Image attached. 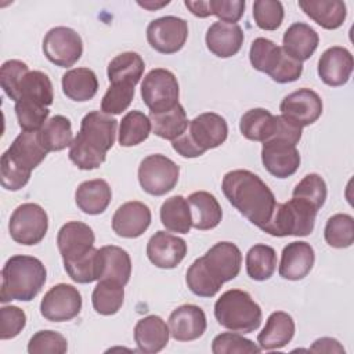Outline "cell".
I'll use <instances>...</instances> for the list:
<instances>
[{"instance_id":"6da1fadb","label":"cell","mask_w":354,"mask_h":354,"mask_svg":"<svg viewBox=\"0 0 354 354\" xmlns=\"http://www.w3.org/2000/svg\"><path fill=\"white\" fill-rule=\"evenodd\" d=\"M221 189L228 202L260 230L267 225L278 203L268 185L243 169L228 171L223 177Z\"/></svg>"},{"instance_id":"7a4b0ae2","label":"cell","mask_w":354,"mask_h":354,"mask_svg":"<svg viewBox=\"0 0 354 354\" xmlns=\"http://www.w3.org/2000/svg\"><path fill=\"white\" fill-rule=\"evenodd\" d=\"M116 127L118 120L104 112L93 111L84 115L80 130L69 147V159L80 170L98 169L115 142Z\"/></svg>"},{"instance_id":"3957f363","label":"cell","mask_w":354,"mask_h":354,"mask_svg":"<svg viewBox=\"0 0 354 354\" xmlns=\"http://www.w3.org/2000/svg\"><path fill=\"white\" fill-rule=\"evenodd\" d=\"M39 131H22L11 142L10 148L1 155L0 177L3 188L18 191L24 188L33 169H36L47 156Z\"/></svg>"},{"instance_id":"277c9868","label":"cell","mask_w":354,"mask_h":354,"mask_svg":"<svg viewBox=\"0 0 354 354\" xmlns=\"http://www.w3.org/2000/svg\"><path fill=\"white\" fill-rule=\"evenodd\" d=\"M46 279L47 270L37 257L26 254L11 256L1 270L0 301H30L39 295Z\"/></svg>"},{"instance_id":"5b68a950","label":"cell","mask_w":354,"mask_h":354,"mask_svg":"<svg viewBox=\"0 0 354 354\" xmlns=\"http://www.w3.org/2000/svg\"><path fill=\"white\" fill-rule=\"evenodd\" d=\"M228 136L225 119L214 112H205L188 122L187 130L174 141L173 149L183 158H198L220 147Z\"/></svg>"},{"instance_id":"8992f818","label":"cell","mask_w":354,"mask_h":354,"mask_svg":"<svg viewBox=\"0 0 354 354\" xmlns=\"http://www.w3.org/2000/svg\"><path fill=\"white\" fill-rule=\"evenodd\" d=\"M217 322L232 332L252 333L259 329L263 318L260 306L252 296L241 289L224 292L214 304Z\"/></svg>"},{"instance_id":"52a82bcc","label":"cell","mask_w":354,"mask_h":354,"mask_svg":"<svg viewBox=\"0 0 354 354\" xmlns=\"http://www.w3.org/2000/svg\"><path fill=\"white\" fill-rule=\"evenodd\" d=\"M317 212L310 203L292 198L285 203H277L274 213L261 230L272 236H307L313 232Z\"/></svg>"},{"instance_id":"ba28073f","label":"cell","mask_w":354,"mask_h":354,"mask_svg":"<svg viewBox=\"0 0 354 354\" xmlns=\"http://www.w3.org/2000/svg\"><path fill=\"white\" fill-rule=\"evenodd\" d=\"M180 167L176 162L162 153L144 158L138 166V181L141 188L155 196L170 192L178 181Z\"/></svg>"},{"instance_id":"9c48e42d","label":"cell","mask_w":354,"mask_h":354,"mask_svg":"<svg viewBox=\"0 0 354 354\" xmlns=\"http://www.w3.org/2000/svg\"><path fill=\"white\" fill-rule=\"evenodd\" d=\"M48 230L46 210L37 203H22L11 214L8 231L11 238L21 245L32 246L43 241Z\"/></svg>"},{"instance_id":"30bf717a","label":"cell","mask_w":354,"mask_h":354,"mask_svg":"<svg viewBox=\"0 0 354 354\" xmlns=\"http://www.w3.org/2000/svg\"><path fill=\"white\" fill-rule=\"evenodd\" d=\"M178 82L173 72L155 68L149 71L141 83V97L151 112H163L178 104Z\"/></svg>"},{"instance_id":"8fae6325","label":"cell","mask_w":354,"mask_h":354,"mask_svg":"<svg viewBox=\"0 0 354 354\" xmlns=\"http://www.w3.org/2000/svg\"><path fill=\"white\" fill-rule=\"evenodd\" d=\"M43 53L54 65L69 68L80 59L83 41L80 35L72 28L55 26L50 29L43 39Z\"/></svg>"},{"instance_id":"7c38bea8","label":"cell","mask_w":354,"mask_h":354,"mask_svg":"<svg viewBox=\"0 0 354 354\" xmlns=\"http://www.w3.org/2000/svg\"><path fill=\"white\" fill-rule=\"evenodd\" d=\"M188 37V24L174 15H166L149 22L147 40L149 46L160 54H174L180 51Z\"/></svg>"},{"instance_id":"4fadbf2b","label":"cell","mask_w":354,"mask_h":354,"mask_svg":"<svg viewBox=\"0 0 354 354\" xmlns=\"http://www.w3.org/2000/svg\"><path fill=\"white\" fill-rule=\"evenodd\" d=\"M82 310V295L73 285H54L41 299L40 313L51 322L71 321Z\"/></svg>"},{"instance_id":"5bb4252c","label":"cell","mask_w":354,"mask_h":354,"mask_svg":"<svg viewBox=\"0 0 354 354\" xmlns=\"http://www.w3.org/2000/svg\"><path fill=\"white\" fill-rule=\"evenodd\" d=\"M261 162L266 170L274 177L288 178L297 171L300 153L296 145L285 140L270 138L263 142Z\"/></svg>"},{"instance_id":"9a60e30c","label":"cell","mask_w":354,"mask_h":354,"mask_svg":"<svg viewBox=\"0 0 354 354\" xmlns=\"http://www.w3.org/2000/svg\"><path fill=\"white\" fill-rule=\"evenodd\" d=\"M279 111L281 115L300 127L310 126L317 122L322 113V100L315 91L303 87L288 94L282 100Z\"/></svg>"},{"instance_id":"2e32d148","label":"cell","mask_w":354,"mask_h":354,"mask_svg":"<svg viewBox=\"0 0 354 354\" xmlns=\"http://www.w3.org/2000/svg\"><path fill=\"white\" fill-rule=\"evenodd\" d=\"M201 259L207 271L221 283L236 278L242 266V253L232 242L213 245Z\"/></svg>"},{"instance_id":"e0dca14e","label":"cell","mask_w":354,"mask_h":354,"mask_svg":"<svg viewBox=\"0 0 354 354\" xmlns=\"http://www.w3.org/2000/svg\"><path fill=\"white\" fill-rule=\"evenodd\" d=\"M185 254V241L166 231H156L147 243V256L158 268H174L184 260Z\"/></svg>"},{"instance_id":"ac0fdd59","label":"cell","mask_w":354,"mask_h":354,"mask_svg":"<svg viewBox=\"0 0 354 354\" xmlns=\"http://www.w3.org/2000/svg\"><path fill=\"white\" fill-rule=\"evenodd\" d=\"M207 326L205 311L195 304L178 306L169 317L170 336L177 342L199 339Z\"/></svg>"},{"instance_id":"d6986e66","label":"cell","mask_w":354,"mask_h":354,"mask_svg":"<svg viewBox=\"0 0 354 354\" xmlns=\"http://www.w3.org/2000/svg\"><path fill=\"white\" fill-rule=\"evenodd\" d=\"M354 68V59L351 53L340 46L326 48L318 59V76L330 86L339 87L348 82Z\"/></svg>"},{"instance_id":"ffe728a7","label":"cell","mask_w":354,"mask_h":354,"mask_svg":"<svg viewBox=\"0 0 354 354\" xmlns=\"http://www.w3.org/2000/svg\"><path fill=\"white\" fill-rule=\"evenodd\" d=\"M94 232L82 221L65 223L57 235V246L62 261L75 260L94 248Z\"/></svg>"},{"instance_id":"44dd1931","label":"cell","mask_w":354,"mask_h":354,"mask_svg":"<svg viewBox=\"0 0 354 354\" xmlns=\"http://www.w3.org/2000/svg\"><path fill=\"white\" fill-rule=\"evenodd\" d=\"M152 214L149 207L138 201H130L118 207L112 217V230L122 238H138L149 227Z\"/></svg>"},{"instance_id":"7402d4cb","label":"cell","mask_w":354,"mask_h":354,"mask_svg":"<svg viewBox=\"0 0 354 354\" xmlns=\"http://www.w3.org/2000/svg\"><path fill=\"white\" fill-rule=\"evenodd\" d=\"M314 261L313 246L304 241H295L283 248L278 271L283 279L300 281L310 274Z\"/></svg>"},{"instance_id":"603a6c76","label":"cell","mask_w":354,"mask_h":354,"mask_svg":"<svg viewBox=\"0 0 354 354\" xmlns=\"http://www.w3.org/2000/svg\"><path fill=\"white\" fill-rule=\"evenodd\" d=\"M243 30L238 24L217 21L206 32V46L210 53L220 58H230L239 53L243 44Z\"/></svg>"},{"instance_id":"cb8c5ba5","label":"cell","mask_w":354,"mask_h":354,"mask_svg":"<svg viewBox=\"0 0 354 354\" xmlns=\"http://www.w3.org/2000/svg\"><path fill=\"white\" fill-rule=\"evenodd\" d=\"M170 330L159 315H147L134 326V342L141 353L153 354L163 350L169 343Z\"/></svg>"},{"instance_id":"d4e9b609","label":"cell","mask_w":354,"mask_h":354,"mask_svg":"<svg viewBox=\"0 0 354 354\" xmlns=\"http://www.w3.org/2000/svg\"><path fill=\"white\" fill-rule=\"evenodd\" d=\"M319 43L318 33L304 22L292 24L283 33L282 48L293 59L303 62L317 50Z\"/></svg>"},{"instance_id":"484cf974","label":"cell","mask_w":354,"mask_h":354,"mask_svg":"<svg viewBox=\"0 0 354 354\" xmlns=\"http://www.w3.org/2000/svg\"><path fill=\"white\" fill-rule=\"evenodd\" d=\"M295 321L285 311H274L267 318L266 326L257 336L261 350H278L285 347L295 335Z\"/></svg>"},{"instance_id":"4316f807","label":"cell","mask_w":354,"mask_h":354,"mask_svg":"<svg viewBox=\"0 0 354 354\" xmlns=\"http://www.w3.org/2000/svg\"><path fill=\"white\" fill-rule=\"evenodd\" d=\"M112 199V191L109 184L102 178L87 180L79 184L75 192V201L77 207L91 216L101 214L106 210Z\"/></svg>"},{"instance_id":"83f0119b","label":"cell","mask_w":354,"mask_h":354,"mask_svg":"<svg viewBox=\"0 0 354 354\" xmlns=\"http://www.w3.org/2000/svg\"><path fill=\"white\" fill-rule=\"evenodd\" d=\"M187 201L191 209L194 228L206 231L213 230L220 224L223 210L214 195L207 191H196L192 192Z\"/></svg>"},{"instance_id":"f1b7e54d","label":"cell","mask_w":354,"mask_h":354,"mask_svg":"<svg viewBox=\"0 0 354 354\" xmlns=\"http://www.w3.org/2000/svg\"><path fill=\"white\" fill-rule=\"evenodd\" d=\"M98 253L100 279L115 281L124 286L131 277V259L129 253L115 245L102 246L98 249Z\"/></svg>"},{"instance_id":"f546056e","label":"cell","mask_w":354,"mask_h":354,"mask_svg":"<svg viewBox=\"0 0 354 354\" xmlns=\"http://www.w3.org/2000/svg\"><path fill=\"white\" fill-rule=\"evenodd\" d=\"M299 7L315 24L328 30L340 28L347 17L346 4L340 0H299Z\"/></svg>"},{"instance_id":"4dcf8cb0","label":"cell","mask_w":354,"mask_h":354,"mask_svg":"<svg viewBox=\"0 0 354 354\" xmlns=\"http://www.w3.org/2000/svg\"><path fill=\"white\" fill-rule=\"evenodd\" d=\"M62 91L64 94L77 102L91 100L98 91L97 75L88 68L69 69L62 75Z\"/></svg>"},{"instance_id":"1f68e13d","label":"cell","mask_w":354,"mask_h":354,"mask_svg":"<svg viewBox=\"0 0 354 354\" xmlns=\"http://www.w3.org/2000/svg\"><path fill=\"white\" fill-rule=\"evenodd\" d=\"M19 100H28L43 106H50L54 100L50 77L41 71H29L19 82L14 102Z\"/></svg>"},{"instance_id":"d6a6232c","label":"cell","mask_w":354,"mask_h":354,"mask_svg":"<svg viewBox=\"0 0 354 354\" xmlns=\"http://www.w3.org/2000/svg\"><path fill=\"white\" fill-rule=\"evenodd\" d=\"M145 69L144 59L134 51H126L116 55L108 65L109 83H124L136 86L142 77Z\"/></svg>"},{"instance_id":"836d02e7","label":"cell","mask_w":354,"mask_h":354,"mask_svg":"<svg viewBox=\"0 0 354 354\" xmlns=\"http://www.w3.org/2000/svg\"><path fill=\"white\" fill-rule=\"evenodd\" d=\"M148 118L152 124V131L158 137L170 141L178 138L188 127L187 112L180 102L163 112H149Z\"/></svg>"},{"instance_id":"e575fe53","label":"cell","mask_w":354,"mask_h":354,"mask_svg":"<svg viewBox=\"0 0 354 354\" xmlns=\"http://www.w3.org/2000/svg\"><path fill=\"white\" fill-rule=\"evenodd\" d=\"M275 124L277 119L270 111L264 108H253L242 115L239 129L245 138L264 142L274 134Z\"/></svg>"},{"instance_id":"d590c367","label":"cell","mask_w":354,"mask_h":354,"mask_svg":"<svg viewBox=\"0 0 354 354\" xmlns=\"http://www.w3.org/2000/svg\"><path fill=\"white\" fill-rule=\"evenodd\" d=\"M160 221L170 232L188 234L192 227L188 201L181 195H174L166 199L160 206Z\"/></svg>"},{"instance_id":"8d00e7d4","label":"cell","mask_w":354,"mask_h":354,"mask_svg":"<svg viewBox=\"0 0 354 354\" xmlns=\"http://www.w3.org/2000/svg\"><path fill=\"white\" fill-rule=\"evenodd\" d=\"M39 137L47 152H58L71 147L73 141L71 120L62 115L50 118L39 130Z\"/></svg>"},{"instance_id":"74e56055","label":"cell","mask_w":354,"mask_h":354,"mask_svg":"<svg viewBox=\"0 0 354 354\" xmlns=\"http://www.w3.org/2000/svg\"><path fill=\"white\" fill-rule=\"evenodd\" d=\"M124 301V286L109 279H100L95 285L91 303L94 310L101 315L116 314Z\"/></svg>"},{"instance_id":"f35d334b","label":"cell","mask_w":354,"mask_h":354,"mask_svg":"<svg viewBox=\"0 0 354 354\" xmlns=\"http://www.w3.org/2000/svg\"><path fill=\"white\" fill-rule=\"evenodd\" d=\"M246 272L254 281H266L272 277L277 268V253L275 249L257 243L252 246L246 253Z\"/></svg>"},{"instance_id":"ab89813d","label":"cell","mask_w":354,"mask_h":354,"mask_svg":"<svg viewBox=\"0 0 354 354\" xmlns=\"http://www.w3.org/2000/svg\"><path fill=\"white\" fill-rule=\"evenodd\" d=\"M152 124L149 118L141 111L127 112L119 126V144L120 147H134L141 144L151 134Z\"/></svg>"},{"instance_id":"60d3db41","label":"cell","mask_w":354,"mask_h":354,"mask_svg":"<svg viewBox=\"0 0 354 354\" xmlns=\"http://www.w3.org/2000/svg\"><path fill=\"white\" fill-rule=\"evenodd\" d=\"M185 282L188 289L199 297H213L223 286V283L207 271L201 257L188 267Z\"/></svg>"},{"instance_id":"b9f144b4","label":"cell","mask_w":354,"mask_h":354,"mask_svg":"<svg viewBox=\"0 0 354 354\" xmlns=\"http://www.w3.org/2000/svg\"><path fill=\"white\" fill-rule=\"evenodd\" d=\"M282 55V47L277 46L272 40L257 37L252 41L249 59L252 66L263 73L270 75L278 65Z\"/></svg>"},{"instance_id":"7bdbcfd3","label":"cell","mask_w":354,"mask_h":354,"mask_svg":"<svg viewBox=\"0 0 354 354\" xmlns=\"http://www.w3.org/2000/svg\"><path fill=\"white\" fill-rule=\"evenodd\" d=\"M325 241L336 249L348 248L354 242V218L346 213H337L328 218L324 230Z\"/></svg>"},{"instance_id":"ee69618b","label":"cell","mask_w":354,"mask_h":354,"mask_svg":"<svg viewBox=\"0 0 354 354\" xmlns=\"http://www.w3.org/2000/svg\"><path fill=\"white\" fill-rule=\"evenodd\" d=\"M64 268L69 278L77 283H90L100 279V253L98 249L93 248L86 254L64 261Z\"/></svg>"},{"instance_id":"f6af8a7d","label":"cell","mask_w":354,"mask_h":354,"mask_svg":"<svg viewBox=\"0 0 354 354\" xmlns=\"http://www.w3.org/2000/svg\"><path fill=\"white\" fill-rule=\"evenodd\" d=\"M326 195V183L317 173H310L304 176L292 192V198H297L310 203L315 210H319L324 206Z\"/></svg>"},{"instance_id":"bcb514c9","label":"cell","mask_w":354,"mask_h":354,"mask_svg":"<svg viewBox=\"0 0 354 354\" xmlns=\"http://www.w3.org/2000/svg\"><path fill=\"white\" fill-rule=\"evenodd\" d=\"M18 124L24 131H39L48 118V108L43 106L37 102L19 100L14 106Z\"/></svg>"},{"instance_id":"7dc6e473","label":"cell","mask_w":354,"mask_h":354,"mask_svg":"<svg viewBox=\"0 0 354 354\" xmlns=\"http://www.w3.org/2000/svg\"><path fill=\"white\" fill-rule=\"evenodd\" d=\"M134 87L124 83H111L101 100V112L106 115H120L124 112L133 101Z\"/></svg>"},{"instance_id":"c3c4849f","label":"cell","mask_w":354,"mask_h":354,"mask_svg":"<svg viewBox=\"0 0 354 354\" xmlns=\"http://www.w3.org/2000/svg\"><path fill=\"white\" fill-rule=\"evenodd\" d=\"M212 351L214 354H254L261 348L238 332H223L213 339Z\"/></svg>"},{"instance_id":"681fc988","label":"cell","mask_w":354,"mask_h":354,"mask_svg":"<svg viewBox=\"0 0 354 354\" xmlns=\"http://www.w3.org/2000/svg\"><path fill=\"white\" fill-rule=\"evenodd\" d=\"M253 18L263 30H277L283 21V6L277 0H256L253 3Z\"/></svg>"},{"instance_id":"f907efd6","label":"cell","mask_w":354,"mask_h":354,"mask_svg":"<svg viewBox=\"0 0 354 354\" xmlns=\"http://www.w3.org/2000/svg\"><path fill=\"white\" fill-rule=\"evenodd\" d=\"M66 350V339L55 330H39L28 343L29 354H64Z\"/></svg>"},{"instance_id":"816d5d0a","label":"cell","mask_w":354,"mask_h":354,"mask_svg":"<svg viewBox=\"0 0 354 354\" xmlns=\"http://www.w3.org/2000/svg\"><path fill=\"white\" fill-rule=\"evenodd\" d=\"M29 72V66L19 59H8L0 68L1 88L8 98L15 101L17 90L22 77Z\"/></svg>"},{"instance_id":"f5cc1de1","label":"cell","mask_w":354,"mask_h":354,"mask_svg":"<svg viewBox=\"0 0 354 354\" xmlns=\"http://www.w3.org/2000/svg\"><path fill=\"white\" fill-rule=\"evenodd\" d=\"M26 325V314L17 306L0 308V339L8 340L18 336Z\"/></svg>"},{"instance_id":"db71d44e","label":"cell","mask_w":354,"mask_h":354,"mask_svg":"<svg viewBox=\"0 0 354 354\" xmlns=\"http://www.w3.org/2000/svg\"><path fill=\"white\" fill-rule=\"evenodd\" d=\"M245 6L243 0H209L212 15L227 24L238 22L245 12Z\"/></svg>"},{"instance_id":"11a10c76","label":"cell","mask_w":354,"mask_h":354,"mask_svg":"<svg viewBox=\"0 0 354 354\" xmlns=\"http://www.w3.org/2000/svg\"><path fill=\"white\" fill-rule=\"evenodd\" d=\"M301 72H303V64L289 57L282 48L281 59L275 66V69L268 76L274 82L283 84V83H290L297 80L301 76Z\"/></svg>"},{"instance_id":"9f6ffc18","label":"cell","mask_w":354,"mask_h":354,"mask_svg":"<svg viewBox=\"0 0 354 354\" xmlns=\"http://www.w3.org/2000/svg\"><path fill=\"white\" fill-rule=\"evenodd\" d=\"M275 119H277V124H275V130H274V134L271 136V138L285 140V141L296 145L301 138L303 127H300L295 122L289 120L283 115H278V116H275Z\"/></svg>"},{"instance_id":"6f0895ef","label":"cell","mask_w":354,"mask_h":354,"mask_svg":"<svg viewBox=\"0 0 354 354\" xmlns=\"http://www.w3.org/2000/svg\"><path fill=\"white\" fill-rule=\"evenodd\" d=\"M310 351L313 353H337V354H344L343 346L332 337H321L317 339L313 346L310 347Z\"/></svg>"},{"instance_id":"680465c9","label":"cell","mask_w":354,"mask_h":354,"mask_svg":"<svg viewBox=\"0 0 354 354\" xmlns=\"http://www.w3.org/2000/svg\"><path fill=\"white\" fill-rule=\"evenodd\" d=\"M184 4H185V7H187L195 17L206 18V17H210V15H212L210 7H209V0H207V1H205V0H199V1L185 0Z\"/></svg>"},{"instance_id":"91938a15","label":"cell","mask_w":354,"mask_h":354,"mask_svg":"<svg viewBox=\"0 0 354 354\" xmlns=\"http://www.w3.org/2000/svg\"><path fill=\"white\" fill-rule=\"evenodd\" d=\"M169 3H170L169 0L162 1V3H153V1H144V3H141V1H138V4H140L141 7L148 8V10H151V11H153V10H156V8H160V7H163V6H167Z\"/></svg>"}]
</instances>
